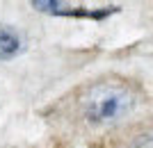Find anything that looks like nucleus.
<instances>
[{"label": "nucleus", "instance_id": "nucleus-1", "mask_svg": "<svg viewBox=\"0 0 153 148\" xmlns=\"http://www.w3.org/2000/svg\"><path fill=\"white\" fill-rule=\"evenodd\" d=\"M137 105V94L126 80L101 77L94 80L78 96V114L87 125L103 128L126 119Z\"/></svg>", "mask_w": 153, "mask_h": 148}, {"label": "nucleus", "instance_id": "nucleus-2", "mask_svg": "<svg viewBox=\"0 0 153 148\" xmlns=\"http://www.w3.org/2000/svg\"><path fill=\"white\" fill-rule=\"evenodd\" d=\"M23 50V37L14 27L0 25V62L16 57Z\"/></svg>", "mask_w": 153, "mask_h": 148}]
</instances>
